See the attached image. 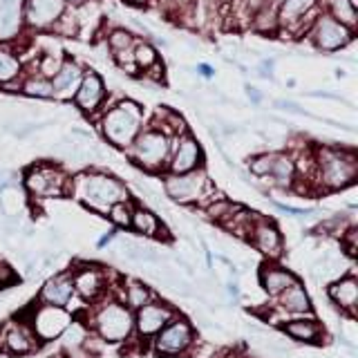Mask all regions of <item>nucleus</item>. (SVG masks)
Here are the masks:
<instances>
[{
  "label": "nucleus",
  "mask_w": 358,
  "mask_h": 358,
  "mask_svg": "<svg viewBox=\"0 0 358 358\" xmlns=\"http://www.w3.org/2000/svg\"><path fill=\"white\" fill-rule=\"evenodd\" d=\"M210 190V184L206 175L201 171H190L184 175H171L166 179V193L173 199L188 204V201L204 199V195Z\"/></svg>",
  "instance_id": "423d86ee"
},
{
  "label": "nucleus",
  "mask_w": 358,
  "mask_h": 358,
  "mask_svg": "<svg viewBox=\"0 0 358 358\" xmlns=\"http://www.w3.org/2000/svg\"><path fill=\"white\" fill-rule=\"evenodd\" d=\"M63 63L56 59V56H45V59L41 61V76H54L56 72H59V67Z\"/></svg>",
  "instance_id": "4c0bfd02"
},
{
  "label": "nucleus",
  "mask_w": 358,
  "mask_h": 358,
  "mask_svg": "<svg viewBox=\"0 0 358 358\" xmlns=\"http://www.w3.org/2000/svg\"><path fill=\"white\" fill-rule=\"evenodd\" d=\"M65 184H67V177L52 166H36V168H31L25 177L27 190L31 195H38V197L63 195Z\"/></svg>",
  "instance_id": "1a4fd4ad"
},
{
  "label": "nucleus",
  "mask_w": 358,
  "mask_h": 358,
  "mask_svg": "<svg viewBox=\"0 0 358 358\" xmlns=\"http://www.w3.org/2000/svg\"><path fill=\"white\" fill-rule=\"evenodd\" d=\"M268 175L273 177V182L278 186L289 188L291 184H294V177H296V164H294V159L287 157V155H275L271 173H268Z\"/></svg>",
  "instance_id": "393cba45"
},
{
  "label": "nucleus",
  "mask_w": 358,
  "mask_h": 358,
  "mask_svg": "<svg viewBox=\"0 0 358 358\" xmlns=\"http://www.w3.org/2000/svg\"><path fill=\"white\" fill-rule=\"evenodd\" d=\"M130 3H145V0H130Z\"/></svg>",
  "instance_id": "37998d69"
},
{
  "label": "nucleus",
  "mask_w": 358,
  "mask_h": 358,
  "mask_svg": "<svg viewBox=\"0 0 358 358\" xmlns=\"http://www.w3.org/2000/svg\"><path fill=\"white\" fill-rule=\"evenodd\" d=\"M249 96H251L253 101H257V99H260V94H257V90H253V87H249Z\"/></svg>",
  "instance_id": "79ce46f5"
},
{
  "label": "nucleus",
  "mask_w": 358,
  "mask_h": 358,
  "mask_svg": "<svg viewBox=\"0 0 358 358\" xmlns=\"http://www.w3.org/2000/svg\"><path fill=\"white\" fill-rule=\"evenodd\" d=\"M134 63H137L139 67H143V70H148V67L157 65V52L150 43H137L134 45Z\"/></svg>",
  "instance_id": "473e14b6"
},
{
  "label": "nucleus",
  "mask_w": 358,
  "mask_h": 358,
  "mask_svg": "<svg viewBox=\"0 0 358 358\" xmlns=\"http://www.w3.org/2000/svg\"><path fill=\"white\" fill-rule=\"evenodd\" d=\"M70 322H72L70 313H65L63 307L48 305L36 313V318H34V331H36L41 338H54V336H61Z\"/></svg>",
  "instance_id": "f8f14e48"
},
{
  "label": "nucleus",
  "mask_w": 358,
  "mask_h": 358,
  "mask_svg": "<svg viewBox=\"0 0 358 358\" xmlns=\"http://www.w3.org/2000/svg\"><path fill=\"white\" fill-rule=\"evenodd\" d=\"M74 296V287L70 278H52L41 289V300L50 307H65Z\"/></svg>",
  "instance_id": "dca6fc26"
},
{
  "label": "nucleus",
  "mask_w": 358,
  "mask_h": 358,
  "mask_svg": "<svg viewBox=\"0 0 358 358\" xmlns=\"http://www.w3.org/2000/svg\"><path fill=\"white\" fill-rule=\"evenodd\" d=\"M72 287L76 294H81L85 300H92L99 296L101 287H103V275H101L99 268H92V266L81 268V271L74 275Z\"/></svg>",
  "instance_id": "6ab92c4d"
},
{
  "label": "nucleus",
  "mask_w": 358,
  "mask_h": 358,
  "mask_svg": "<svg viewBox=\"0 0 358 358\" xmlns=\"http://www.w3.org/2000/svg\"><path fill=\"white\" fill-rule=\"evenodd\" d=\"M94 327L101 338L108 343L126 341L134 327V318L130 313V307L119 305V302H108L106 307H101L96 311Z\"/></svg>",
  "instance_id": "20e7f679"
},
{
  "label": "nucleus",
  "mask_w": 358,
  "mask_h": 358,
  "mask_svg": "<svg viewBox=\"0 0 358 358\" xmlns=\"http://www.w3.org/2000/svg\"><path fill=\"white\" fill-rule=\"evenodd\" d=\"M22 92L29 94V96H41V99L54 96L50 78H45V76H29L25 81V85H22Z\"/></svg>",
  "instance_id": "7c9ffc66"
},
{
  "label": "nucleus",
  "mask_w": 358,
  "mask_h": 358,
  "mask_svg": "<svg viewBox=\"0 0 358 358\" xmlns=\"http://www.w3.org/2000/svg\"><path fill=\"white\" fill-rule=\"evenodd\" d=\"M327 9H329V16L345 25L347 29H356V22H358V14H356V7L352 0H327Z\"/></svg>",
  "instance_id": "b1692460"
},
{
  "label": "nucleus",
  "mask_w": 358,
  "mask_h": 358,
  "mask_svg": "<svg viewBox=\"0 0 358 358\" xmlns=\"http://www.w3.org/2000/svg\"><path fill=\"white\" fill-rule=\"evenodd\" d=\"M356 235H358L356 227H352L350 231H347V235H345V246H347V253H350V257L356 255Z\"/></svg>",
  "instance_id": "58836bf2"
},
{
  "label": "nucleus",
  "mask_w": 358,
  "mask_h": 358,
  "mask_svg": "<svg viewBox=\"0 0 358 358\" xmlns=\"http://www.w3.org/2000/svg\"><path fill=\"white\" fill-rule=\"evenodd\" d=\"M65 0H25V22L29 27H52L63 16Z\"/></svg>",
  "instance_id": "9b49d317"
},
{
  "label": "nucleus",
  "mask_w": 358,
  "mask_h": 358,
  "mask_svg": "<svg viewBox=\"0 0 358 358\" xmlns=\"http://www.w3.org/2000/svg\"><path fill=\"white\" fill-rule=\"evenodd\" d=\"M193 343V329L186 320H171L157 334L155 350L162 356H177L188 350V345Z\"/></svg>",
  "instance_id": "6e6552de"
},
{
  "label": "nucleus",
  "mask_w": 358,
  "mask_h": 358,
  "mask_svg": "<svg viewBox=\"0 0 358 358\" xmlns=\"http://www.w3.org/2000/svg\"><path fill=\"white\" fill-rule=\"evenodd\" d=\"M130 227L137 233H141V235H159V220H157L152 213L145 210V208L132 210Z\"/></svg>",
  "instance_id": "cd10ccee"
},
{
  "label": "nucleus",
  "mask_w": 358,
  "mask_h": 358,
  "mask_svg": "<svg viewBox=\"0 0 358 358\" xmlns=\"http://www.w3.org/2000/svg\"><path fill=\"white\" fill-rule=\"evenodd\" d=\"M20 74V61L11 52L0 50V85L14 81Z\"/></svg>",
  "instance_id": "c756f323"
},
{
  "label": "nucleus",
  "mask_w": 358,
  "mask_h": 358,
  "mask_svg": "<svg viewBox=\"0 0 358 358\" xmlns=\"http://www.w3.org/2000/svg\"><path fill=\"white\" fill-rule=\"evenodd\" d=\"M253 25H255L257 31H262V34H273L275 27L280 25L275 7H273V5H268V3H264V5L260 7V11L255 14Z\"/></svg>",
  "instance_id": "c85d7f7f"
},
{
  "label": "nucleus",
  "mask_w": 358,
  "mask_h": 358,
  "mask_svg": "<svg viewBox=\"0 0 358 358\" xmlns=\"http://www.w3.org/2000/svg\"><path fill=\"white\" fill-rule=\"evenodd\" d=\"M273 157H275L273 152H266V155H257V157H253V159L249 162L251 173L257 175V177H266L268 173H271Z\"/></svg>",
  "instance_id": "c9c22d12"
},
{
  "label": "nucleus",
  "mask_w": 358,
  "mask_h": 358,
  "mask_svg": "<svg viewBox=\"0 0 358 358\" xmlns=\"http://www.w3.org/2000/svg\"><path fill=\"white\" fill-rule=\"evenodd\" d=\"M106 99V87L103 81L94 74V72H83L81 83H78V90L74 94L76 106L85 110V112H94Z\"/></svg>",
  "instance_id": "ddd939ff"
},
{
  "label": "nucleus",
  "mask_w": 358,
  "mask_h": 358,
  "mask_svg": "<svg viewBox=\"0 0 358 358\" xmlns=\"http://www.w3.org/2000/svg\"><path fill=\"white\" fill-rule=\"evenodd\" d=\"M285 331L296 341H305V343H313L318 338V324L313 320H291L285 324Z\"/></svg>",
  "instance_id": "bb28decb"
},
{
  "label": "nucleus",
  "mask_w": 358,
  "mask_h": 358,
  "mask_svg": "<svg viewBox=\"0 0 358 358\" xmlns=\"http://www.w3.org/2000/svg\"><path fill=\"white\" fill-rule=\"evenodd\" d=\"M329 296L336 305H341V309H347L350 313L356 311L358 305V282L356 278H343L338 282H334L329 287Z\"/></svg>",
  "instance_id": "f3484780"
},
{
  "label": "nucleus",
  "mask_w": 358,
  "mask_h": 358,
  "mask_svg": "<svg viewBox=\"0 0 358 358\" xmlns=\"http://www.w3.org/2000/svg\"><path fill=\"white\" fill-rule=\"evenodd\" d=\"M76 195L81 197L87 206H92L101 213H108L112 204H117L126 197V188H123L115 177L85 173L76 177Z\"/></svg>",
  "instance_id": "f257e3e1"
},
{
  "label": "nucleus",
  "mask_w": 358,
  "mask_h": 358,
  "mask_svg": "<svg viewBox=\"0 0 358 358\" xmlns=\"http://www.w3.org/2000/svg\"><path fill=\"white\" fill-rule=\"evenodd\" d=\"M249 238L253 240L255 249H260L264 255H278L282 251V238H280L278 229L268 222H257L251 227Z\"/></svg>",
  "instance_id": "2eb2a0df"
},
{
  "label": "nucleus",
  "mask_w": 358,
  "mask_h": 358,
  "mask_svg": "<svg viewBox=\"0 0 358 358\" xmlns=\"http://www.w3.org/2000/svg\"><path fill=\"white\" fill-rule=\"evenodd\" d=\"M52 27H54L56 34H61V36H74L78 25H76V18L74 16H67V18H59Z\"/></svg>",
  "instance_id": "e433bc0d"
},
{
  "label": "nucleus",
  "mask_w": 358,
  "mask_h": 358,
  "mask_svg": "<svg viewBox=\"0 0 358 358\" xmlns=\"http://www.w3.org/2000/svg\"><path fill=\"white\" fill-rule=\"evenodd\" d=\"M316 164L320 173V184L324 188H343L347 184H352L358 173L356 157L352 152L322 148L318 150Z\"/></svg>",
  "instance_id": "7ed1b4c3"
},
{
  "label": "nucleus",
  "mask_w": 358,
  "mask_h": 358,
  "mask_svg": "<svg viewBox=\"0 0 358 358\" xmlns=\"http://www.w3.org/2000/svg\"><path fill=\"white\" fill-rule=\"evenodd\" d=\"M150 291L148 287H143L141 282H130L128 285V291H126V307H132V309H141L143 305H148L150 302Z\"/></svg>",
  "instance_id": "2f4dec72"
},
{
  "label": "nucleus",
  "mask_w": 358,
  "mask_h": 358,
  "mask_svg": "<svg viewBox=\"0 0 358 358\" xmlns=\"http://www.w3.org/2000/svg\"><path fill=\"white\" fill-rule=\"evenodd\" d=\"M14 280H16V275L9 268V264L7 262H0V285H9V282H14Z\"/></svg>",
  "instance_id": "ea45409f"
},
{
  "label": "nucleus",
  "mask_w": 358,
  "mask_h": 358,
  "mask_svg": "<svg viewBox=\"0 0 358 358\" xmlns=\"http://www.w3.org/2000/svg\"><path fill=\"white\" fill-rule=\"evenodd\" d=\"M260 278H262V287L266 289L268 296H280L289 285L296 282L294 275L289 271H285V268H275V266H264Z\"/></svg>",
  "instance_id": "4be33fe9"
},
{
  "label": "nucleus",
  "mask_w": 358,
  "mask_h": 358,
  "mask_svg": "<svg viewBox=\"0 0 358 358\" xmlns=\"http://www.w3.org/2000/svg\"><path fill=\"white\" fill-rule=\"evenodd\" d=\"M85 341H87V329L83 327L81 322H70L65 327V331L61 334V343H63V350H67V352H81V347L85 345Z\"/></svg>",
  "instance_id": "a878e982"
},
{
  "label": "nucleus",
  "mask_w": 358,
  "mask_h": 358,
  "mask_svg": "<svg viewBox=\"0 0 358 358\" xmlns=\"http://www.w3.org/2000/svg\"><path fill=\"white\" fill-rule=\"evenodd\" d=\"M141 119V106H137L134 101H121L117 108H112L103 117V134L110 143L126 148L139 134Z\"/></svg>",
  "instance_id": "f03ea898"
},
{
  "label": "nucleus",
  "mask_w": 358,
  "mask_h": 358,
  "mask_svg": "<svg viewBox=\"0 0 358 358\" xmlns=\"http://www.w3.org/2000/svg\"><path fill=\"white\" fill-rule=\"evenodd\" d=\"M173 309L166 305H157V302H148L141 309H137V316H134V327L141 338H152V336L159 334L168 322L173 320Z\"/></svg>",
  "instance_id": "9d476101"
},
{
  "label": "nucleus",
  "mask_w": 358,
  "mask_h": 358,
  "mask_svg": "<svg viewBox=\"0 0 358 358\" xmlns=\"http://www.w3.org/2000/svg\"><path fill=\"white\" fill-rule=\"evenodd\" d=\"M110 48L115 54H121V52H128L130 48H134V38L132 34H128L126 29H117L110 34Z\"/></svg>",
  "instance_id": "f704fd0d"
},
{
  "label": "nucleus",
  "mask_w": 358,
  "mask_h": 358,
  "mask_svg": "<svg viewBox=\"0 0 358 358\" xmlns=\"http://www.w3.org/2000/svg\"><path fill=\"white\" fill-rule=\"evenodd\" d=\"M311 38L316 43V48L324 50V52H334L347 45L352 38H354V31L347 29L341 22H336L331 16L322 14L316 18V25H313V31H311Z\"/></svg>",
  "instance_id": "0eeeda50"
},
{
  "label": "nucleus",
  "mask_w": 358,
  "mask_h": 358,
  "mask_svg": "<svg viewBox=\"0 0 358 358\" xmlns=\"http://www.w3.org/2000/svg\"><path fill=\"white\" fill-rule=\"evenodd\" d=\"M36 345V338L31 336V331H27L20 324H11V327L5 329V338H3V347L11 354H27L34 350Z\"/></svg>",
  "instance_id": "412c9836"
},
{
  "label": "nucleus",
  "mask_w": 358,
  "mask_h": 358,
  "mask_svg": "<svg viewBox=\"0 0 358 358\" xmlns=\"http://www.w3.org/2000/svg\"><path fill=\"white\" fill-rule=\"evenodd\" d=\"M110 220L117 224V227H130V220H132V206L130 201H117V204H112L110 210H108Z\"/></svg>",
  "instance_id": "72a5a7b5"
},
{
  "label": "nucleus",
  "mask_w": 358,
  "mask_h": 358,
  "mask_svg": "<svg viewBox=\"0 0 358 358\" xmlns=\"http://www.w3.org/2000/svg\"><path fill=\"white\" fill-rule=\"evenodd\" d=\"M168 152H171V141L159 130H145L132 141V159L143 168H150V171L166 162Z\"/></svg>",
  "instance_id": "39448f33"
},
{
  "label": "nucleus",
  "mask_w": 358,
  "mask_h": 358,
  "mask_svg": "<svg viewBox=\"0 0 358 358\" xmlns=\"http://www.w3.org/2000/svg\"><path fill=\"white\" fill-rule=\"evenodd\" d=\"M81 67H78L74 61H65L61 67H59V72H56L52 76V90H54V94H63V92H72V90L81 83Z\"/></svg>",
  "instance_id": "aec40b11"
},
{
  "label": "nucleus",
  "mask_w": 358,
  "mask_h": 358,
  "mask_svg": "<svg viewBox=\"0 0 358 358\" xmlns=\"http://www.w3.org/2000/svg\"><path fill=\"white\" fill-rule=\"evenodd\" d=\"M201 164V148L193 137H184L177 143V148L173 152L171 162V173L173 175H184L190 171H197V166Z\"/></svg>",
  "instance_id": "4468645a"
},
{
  "label": "nucleus",
  "mask_w": 358,
  "mask_h": 358,
  "mask_svg": "<svg viewBox=\"0 0 358 358\" xmlns=\"http://www.w3.org/2000/svg\"><path fill=\"white\" fill-rule=\"evenodd\" d=\"M316 7V0H282V5L278 9V20L280 25L294 27L305 16L311 14V9Z\"/></svg>",
  "instance_id": "a211bd4d"
},
{
  "label": "nucleus",
  "mask_w": 358,
  "mask_h": 358,
  "mask_svg": "<svg viewBox=\"0 0 358 358\" xmlns=\"http://www.w3.org/2000/svg\"><path fill=\"white\" fill-rule=\"evenodd\" d=\"M280 305H282V309H287L291 313H307L311 309L307 291L302 289L300 285H296V282L289 285L282 294H280Z\"/></svg>",
  "instance_id": "5701e85b"
},
{
  "label": "nucleus",
  "mask_w": 358,
  "mask_h": 358,
  "mask_svg": "<svg viewBox=\"0 0 358 358\" xmlns=\"http://www.w3.org/2000/svg\"><path fill=\"white\" fill-rule=\"evenodd\" d=\"M65 5H74V7H81V5H85V0H65Z\"/></svg>",
  "instance_id": "a19ab883"
}]
</instances>
